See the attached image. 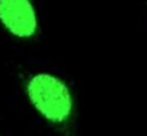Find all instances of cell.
Masks as SVG:
<instances>
[{"mask_svg": "<svg viewBox=\"0 0 147 136\" xmlns=\"http://www.w3.org/2000/svg\"><path fill=\"white\" fill-rule=\"evenodd\" d=\"M25 94L34 110L61 136H71L76 127L77 104L71 86L61 76L41 70L28 76Z\"/></svg>", "mask_w": 147, "mask_h": 136, "instance_id": "1", "label": "cell"}, {"mask_svg": "<svg viewBox=\"0 0 147 136\" xmlns=\"http://www.w3.org/2000/svg\"><path fill=\"white\" fill-rule=\"evenodd\" d=\"M0 24L19 38L31 40L38 34L39 21L32 0H0Z\"/></svg>", "mask_w": 147, "mask_h": 136, "instance_id": "2", "label": "cell"}]
</instances>
